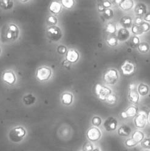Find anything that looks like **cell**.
Here are the masks:
<instances>
[{
    "instance_id": "38",
    "label": "cell",
    "mask_w": 150,
    "mask_h": 151,
    "mask_svg": "<svg viewBox=\"0 0 150 151\" xmlns=\"http://www.w3.org/2000/svg\"><path fill=\"white\" fill-rule=\"evenodd\" d=\"M94 147L92 144L89 142H86L83 145V150L84 151H92Z\"/></svg>"
},
{
    "instance_id": "26",
    "label": "cell",
    "mask_w": 150,
    "mask_h": 151,
    "mask_svg": "<svg viewBox=\"0 0 150 151\" xmlns=\"http://www.w3.org/2000/svg\"><path fill=\"white\" fill-rule=\"evenodd\" d=\"M106 42L108 45L111 47L116 46L119 43V40L117 39V37L114 35H109L108 37L106 39Z\"/></svg>"
},
{
    "instance_id": "48",
    "label": "cell",
    "mask_w": 150,
    "mask_h": 151,
    "mask_svg": "<svg viewBox=\"0 0 150 151\" xmlns=\"http://www.w3.org/2000/svg\"><path fill=\"white\" fill-rule=\"evenodd\" d=\"M142 151H149V150H143Z\"/></svg>"
},
{
    "instance_id": "4",
    "label": "cell",
    "mask_w": 150,
    "mask_h": 151,
    "mask_svg": "<svg viewBox=\"0 0 150 151\" xmlns=\"http://www.w3.org/2000/svg\"><path fill=\"white\" fill-rule=\"evenodd\" d=\"M47 35L51 40L53 42H57L61 38L62 32L59 27L56 26H51L47 29Z\"/></svg>"
},
{
    "instance_id": "20",
    "label": "cell",
    "mask_w": 150,
    "mask_h": 151,
    "mask_svg": "<svg viewBox=\"0 0 150 151\" xmlns=\"http://www.w3.org/2000/svg\"><path fill=\"white\" fill-rule=\"evenodd\" d=\"M73 101L72 94L69 93H65L61 96V102L64 105L69 106L71 105Z\"/></svg>"
},
{
    "instance_id": "41",
    "label": "cell",
    "mask_w": 150,
    "mask_h": 151,
    "mask_svg": "<svg viewBox=\"0 0 150 151\" xmlns=\"http://www.w3.org/2000/svg\"><path fill=\"white\" fill-rule=\"evenodd\" d=\"M62 65H63V66L64 68H67V69H70L71 66V63L70 62H69L66 60H65L63 61V62L62 63Z\"/></svg>"
},
{
    "instance_id": "1",
    "label": "cell",
    "mask_w": 150,
    "mask_h": 151,
    "mask_svg": "<svg viewBox=\"0 0 150 151\" xmlns=\"http://www.w3.org/2000/svg\"><path fill=\"white\" fill-rule=\"evenodd\" d=\"M26 134V130L21 126L11 129L9 133V138L14 143H19L24 139Z\"/></svg>"
},
{
    "instance_id": "39",
    "label": "cell",
    "mask_w": 150,
    "mask_h": 151,
    "mask_svg": "<svg viewBox=\"0 0 150 151\" xmlns=\"http://www.w3.org/2000/svg\"><path fill=\"white\" fill-rule=\"evenodd\" d=\"M48 22L51 26H55V24L57 23V19L54 16L51 15L48 18Z\"/></svg>"
},
{
    "instance_id": "6",
    "label": "cell",
    "mask_w": 150,
    "mask_h": 151,
    "mask_svg": "<svg viewBox=\"0 0 150 151\" xmlns=\"http://www.w3.org/2000/svg\"><path fill=\"white\" fill-rule=\"evenodd\" d=\"M51 70L46 67H42L36 71V78L40 81H48L51 76Z\"/></svg>"
},
{
    "instance_id": "5",
    "label": "cell",
    "mask_w": 150,
    "mask_h": 151,
    "mask_svg": "<svg viewBox=\"0 0 150 151\" xmlns=\"http://www.w3.org/2000/svg\"><path fill=\"white\" fill-rule=\"evenodd\" d=\"M94 90L96 95L102 101H105L106 98L112 93L110 88L103 86L100 83L96 84Z\"/></svg>"
},
{
    "instance_id": "36",
    "label": "cell",
    "mask_w": 150,
    "mask_h": 151,
    "mask_svg": "<svg viewBox=\"0 0 150 151\" xmlns=\"http://www.w3.org/2000/svg\"><path fill=\"white\" fill-rule=\"evenodd\" d=\"M140 27H141L143 33L146 32L150 29V24L147 22H143L141 24H140Z\"/></svg>"
},
{
    "instance_id": "2",
    "label": "cell",
    "mask_w": 150,
    "mask_h": 151,
    "mask_svg": "<svg viewBox=\"0 0 150 151\" xmlns=\"http://www.w3.org/2000/svg\"><path fill=\"white\" fill-rule=\"evenodd\" d=\"M20 31L18 27L14 24H10L6 28L4 39L9 41H15L19 36Z\"/></svg>"
},
{
    "instance_id": "34",
    "label": "cell",
    "mask_w": 150,
    "mask_h": 151,
    "mask_svg": "<svg viewBox=\"0 0 150 151\" xmlns=\"http://www.w3.org/2000/svg\"><path fill=\"white\" fill-rule=\"evenodd\" d=\"M131 46L133 47V48H136L140 44V39L138 37H134L132 38L131 41Z\"/></svg>"
},
{
    "instance_id": "40",
    "label": "cell",
    "mask_w": 150,
    "mask_h": 151,
    "mask_svg": "<svg viewBox=\"0 0 150 151\" xmlns=\"http://www.w3.org/2000/svg\"><path fill=\"white\" fill-rule=\"evenodd\" d=\"M57 51L60 54H64L66 52H67V48L64 45H60L57 48Z\"/></svg>"
},
{
    "instance_id": "31",
    "label": "cell",
    "mask_w": 150,
    "mask_h": 151,
    "mask_svg": "<svg viewBox=\"0 0 150 151\" xmlns=\"http://www.w3.org/2000/svg\"><path fill=\"white\" fill-rule=\"evenodd\" d=\"M132 32L135 35H141L143 34V32L142 31L141 27H140V25H133L132 27Z\"/></svg>"
},
{
    "instance_id": "9",
    "label": "cell",
    "mask_w": 150,
    "mask_h": 151,
    "mask_svg": "<svg viewBox=\"0 0 150 151\" xmlns=\"http://www.w3.org/2000/svg\"><path fill=\"white\" fill-rule=\"evenodd\" d=\"M101 136V131L97 127L89 128L86 132V137L91 141H97L100 139Z\"/></svg>"
},
{
    "instance_id": "16",
    "label": "cell",
    "mask_w": 150,
    "mask_h": 151,
    "mask_svg": "<svg viewBox=\"0 0 150 151\" xmlns=\"http://www.w3.org/2000/svg\"><path fill=\"white\" fill-rule=\"evenodd\" d=\"M147 12L146 6L145 4L139 3L138 4L135 8V12L137 17H141L143 15H145Z\"/></svg>"
},
{
    "instance_id": "21",
    "label": "cell",
    "mask_w": 150,
    "mask_h": 151,
    "mask_svg": "<svg viewBox=\"0 0 150 151\" xmlns=\"http://www.w3.org/2000/svg\"><path fill=\"white\" fill-rule=\"evenodd\" d=\"M61 9H62V6L61 4L57 1L52 2L49 6L50 11L55 14H57L60 13V11H61Z\"/></svg>"
},
{
    "instance_id": "47",
    "label": "cell",
    "mask_w": 150,
    "mask_h": 151,
    "mask_svg": "<svg viewBox=\"0 0 150 151\" xmlns=\"http://www.w3.org/2000/svg\"><path fill=\"white\" fill-rule=\"evenodd\" d=\"M92 151H100L99 149H94Z\"/></svg>"
},
{
    "instance_id": "25",
    "label": "cell",
    "mask_w": 150,
    "mask_h": 151,
    "mask_svg": "<svg viewBox=\"0 0 150 151\" xmlns=\"http://www.w3.org/2000/svg\"><path fill=\"white\" fill-rule=\"evenodd\" d=\"M35 99L36 98L34 95L32 94H29L23 98V102L26 106H31L35 103Z\"/></svg>"
},
{
    "instance_id": "15",
    "label": "cell",
    "mask_w": 150,
    "mask_h": 151,
    "mask_svg": "<svg viewBox=\"0 0 150 151\" xmlns=\"http://www.w3.org/2000/svg\"><path fill=\"white\" fill-rule=\"evenodd\" d=\"M129 31L125 28H121L118 31L117 38L119 41L120 42H125L126 41L129 37Z\"/></svg>"
},
{
    "instance_id": "11",
    "label": "cell",
    "mask_w": 150,
    "mask_h": 151,
    "mask_svg": "<svg viewBox=\"0 0 150 151\" xmlns=\"http://www.w3.org/2000/svg\"><path fill=\"white\" fill-rule=\"evenodd\" d=\"M104 126L106 131L111 132L115 130L117 127V121L116 118L112 116L108 117L105 120Z\"/></svg>"
},
{
    "instance_id": "19",
    "label": "cell",
    "mask_w": 150,
    "mask_h": 151,
    "mask_svg": "<svg viewBox=\"0 0 150 151\" xmlns=\"http://www.w3.org/2000/svg\"><path fill=\"white\" fill-rule=\"evenodd\" d=\"M120 8L124 11L131 10L134 6V1L131 0H123L119 4Z\"/></svg>"
},
{
    "instance_id": "43",
    "label": "cell",
    "mask_w": 150,
    "mask_h": 151,
    "mask_svg": "<svg viewBox=\"0 0 150 151\" xmlns=\"http://www.w3.org/2000/svg\"><path fill=\"white\" fill-rule=\"evenodd\" d=\"M136 22V25H140L141 24L143 23V20H142V17H137L136 19L135 20Z\"/></svg>"
},
{
    "instance_id": "42",
    "label": "cell",
    "mask_w": 150,
    "mask_h": 151,
    "mask_svg": "<svg viewBox=\"0 0 150 151\" xmlns=\"http://www.w3.org/2000/svg\"><path fill=\"white\" fill-rule=\"evenodd\" d=\"M103 6H104V7L106 9H109V7H110L112 5L111 3L109 1H104V3H103Z\"/></svg>"
},
{
    "instance_id": "33",
    "label": "cell",
    "mask_w": 150,
    "mask_h": 151,
    "mask_svg": "<svg viewBox=\"0 0 150 151\" xmlns=\"http://www.w3.org/2000/svg\"><path fill=\"white\" fill-rule=\"evenodd\" d=\"M101 122H102V121H101V118L99 116H97L93 117V118L92 119V124L95 127L100 126L101 124Z\"/></svg>"
},
{
    "instance_id": "10",
    "label": "cell",
    "mask_w": 150,
    "mask_h": 151,
    "mask_svg": "<svg viewBox=\"0 0 150 151\" xmlns=\"http://www.w3.org/2000/svg\"><path fill=\"white\" fill-rule=\"evenodd\" d=\"M135 65L130 60H126L121 66V70L125 76H131L135 71Z\"/></svg>"
},
{
    "instance_id": "23",
    "label": "cell",
    "mask_w": 150,
    "mask_h": 151,
    "mask_svg": "<svg viewBox=\"0 0 150 151\" xmlns=\"http://www.w3.org/2000/svg\"><path fill=\"white\" fill-rule=\"evenodd\" d=\"M14 6V3L12 0H3L0 1V7L4 10L11 9Z\"/></svg>"
},
{
    "instance_id": "8",
    "label": "cell",
    "mask_w": 150,
    "mask_h": 151,
    "mask_svg": "<svg viewBox=\"0 0 150 151\" xmlns=\"http://www.w3.org/2000/svg\"><path fill=\"white\" fill-rule=\"evenodd\" d=\"M129 94H128V99L129 100L134 104L137 103L139 101L140 97L139 94L137 91L136 86L135 83H131L129 86Z\"/></svg>"
},
{
    "instance_id": "28",
    "label": "cell",
    "mask_w": 150,
    "mask_h": 151,
    "mask_svg": "<svg viewBox=\"0 0 150 151\" xmlns=\"http://www.w3.org/2000/svg\"><path fill=\"white\" fill-rule=\"evenodd\" d=\"M105 31L109 33L111 35H112L113 34H114L116 31V25L112 23H108V24L106 25Z\"/></svg>"
},
{
    "instance_id": "46",
    "label": "cell",
    "mask_w": 150,
    "mask_h": 151,
    "mask_svg": "<svg viewBox=\"0 0 150 151\" xmlns=\"http://www.w3.org/2000/svg\"><path fill=\"white\" fill-rule=\"evenodd\" d=\"M146 120H147L148 123L149 124H150V111H148V114H147V115H146Z\"/></svg>"
},
{
    "instance_id": "3",
    "label": "cell",
    "mask_w": 150,
    "mask_h": 151,
    "mask_svg": "<svg viewBox=\"0 0 150 151\" xmlns=\"http://www.w3.org/2000/svg\"><path fill=\"white\" fill-rule=\"evenodd\" d=\"M119 78V73L115 69H109L104 74V81L109 85L115 84L117 82Z\"/></svg>"
},
{
    "instance_id": "30",
    "label": "cell",
    "mask_w": 150,
    "mask_h": 151,
    "mask_svg": "<svg viewBox=\"0 0 150 151\" xmlns=\"http://www.w3.org/2000/svg\"><path fill=\"white\" fill-rule=\"evenodd\" d=\"M104 16L105 18L106 19V20H109V19H111L114 16L113 11H112L111 9H105V11L104 12Z\"/></svg>"
},
{
    "instance_id": "45",
    "label": "cell",
    "mask_w": 150,
    "mask_h": 151,
    "mask_svg": "<svg viewBox=\"0 0 150 151\" xmlns=\"http://www.w3.org/2000/svg\"><path fill=\"white\" fill-rule=\"evenodd\" d=\"M144 20L145 22H150V13H148L147 14H146L144 17Z\"/></svg>"
},
{
    "instance_id": "29",
    "label": "cell",
    "mask_w": 150,
    "mask_h": 151,
    "mask_svg": "<svg viewBox=\"0 0 150 151\" xmlns=\"http://www.w3.org/2000/svg\"><path fill=\"white\" fill-rule=\"evenodd\" d=\"M105 101L109 104L113 105L116 103L117 101V97L116 96V94L111 93L106 98Z\"/></svg>"
},
{
    "instance_id": "44",
    "label": "cell",
    "mask_w": 150,
    "mask_h": 151,
    "mask_svg": "<svg viewBox=\"0 0 150 151\" xmlns=\"http://www.w3.org/2000/svg\"><path fill=\"white\" fill-rule=\"evenodd\" d=\"M105 8L104 7L102 4H99L98 5V11L100 12H104L105 11Z\"/></svg>"
},
{
    "instance_id": "18",
    "label": "cell",
    "mask_w": 150,
    "mask_h": 151,
    "mask_svg": "<svg viewBox=\"0 0 150 151\" xmlns=\"http://www.w3.org/2000/svg\"><path fill=\"white\" fill-rule=\"evenodd\" d=\"M120 24L125 29H128L132 26L133 20L129 16H125L120 20Z\"/></svg>"
},
{
    "instance_id": "12",
    "label": "cell",
    "mask_w": 150,
    "mask_h": 151,
    "mask_svg": "<svg viewBox=\"0 0 150 151\" xmlns=\"http://www.w3.org/2000/svg\"><path fill=\"white\" fill-rule=\"evenodd\" d=\"M138 113V109L134 106H131L128 107L125 111L121 112L120 116L123 119H127L129 118H133L136 116Z\"/></svg>"
},
{
    "instance_id": "22",
    "label": "cell",
    "mask_w": 150,
    "mask_h": 151,
    "mask_svg": "<svg viewBox=\"0 0 150 151\" xmlns=\"http://www.w3.org/2000/svg\"><path fill=\"white\" fill-rule=\"evenodd\" d=\"M132 139H133L137 143L142 142L144 139V134L140 130H136L133 134Z\"/></svg>"
},
{
    "instance_id": "37",
    "label": "cell",
    "mask_w": 150,
    "mask_h": 151,
    "mask_svg": "<svg viewBox=\"0 0 150 151\" xmlns=\"http://www.w3.org/2000/svg\"><path fill=\"white\" fill-rule=\"evenodd\" d=\"M141 146L145 149H150V138L144 139L141 142Z\"/></svg>"
},
{
    "instance_id": "49",
    "label": "cell",
    "mask_w": 150,
    "mask_h": 151,
    "mask_svg": "<svg viewBox=\"0 0 150 151\" xmlns=\"http://www.w3.org/2000/svg\"><path fill=\"white\" fill-rule=\"evenodd\" d=\"M0 54H1V48H0Z\"/></svg>"
},
{
    "instance_id": "27",
    "label": "cell",
    "mask_w": 150,
    "mask_h": 151,
    "mask_svg": "<svg viewBox=\"0 0 150 151\" xmlns=\"http://www.w3.org/2000/svg\"><path fill=\"white\" fill-rule=\"evenodd\" d=\"M137 48L140 52L145 53L149 51V45L146 42H142V43H140V44L137 46Z\"/></svg>"
},
{
    "instance_id": "7",
    "label": "cell",
    "mask_w": 150,
    "mask_h": 151,
    "mask_svg": "<svg viewBox=\"0 0 150 151\" xmlns=\"http://www.w3.org/2000/svg\"><path fill=\"white\" fill-rule=\"evenodd\" d=\"M146 115V113L143 111H140L136 115L134 121V125L136 127L139 129H143L146 126L147 122Z\"/></svg>"
},
{
    "instance_id": "32",
    "label": "cell",
    "mask_w": 150,
    "mask_h": 151,
    "mask_svg": "<svg viewBox=\"0 0 150 151\" xmlns=\"http://www.w3.org/2000/svg\"><path fill=\"white\" fill-rule=\"evenodd\" d=\"M61 3L64 7L67 9H71L74 6V2L72 0H62Z\"/></svg>"
},
{
    "instance_id": "17",
    "label": "cell",
    "mask_w": 150,
    "mask_h": 151,
    "mask_svg": "<svg viewBox=\"0 0 150 151\" xmlns=\"http://www.w3.org/2000/svg\"><path fill=\"white\" fill-rule=\"evenodd\" d=\"M131 133V129L127 125H123L119 127L118 134L121 137H128Z\"/></svg>"
},
{
    "instance_id": "14",
    "label": "cell",
    "mask_w": 150,
    "mask_h": 151,
    "mask_svg": "<svg viewBox=\"0 0 150 151\" xmlns=\"http://www.w3.org/2000/svg\"><path fill=\"white\" fill-rule=\"evenodd\" d=\"M79 59V52L74 50H69L66 53V60L69 62L75 63Z\"/></svg>"
},
{
    "instance_id": "24",
    "label": "cell",
    "mask_w": 150,
    "mask_h": 151,
    "mask_svg": "<svg viewBox=\"0 0 150 151\" xmlns=\"http://www.w3.org/2000/svg\"><path fill=\"white\" fill-rule=\"evenodd\" d=\"M137 91L140 95L146 96L149 92V87L146 84L140 83L137 88Z\"/></svg>"
},
{
    "instance_id": "35",
    "label": "cell",
    "mask_w": 150,
    "mask_h": 151,
    "mask_svg": "<svg viewBox=\"0 0 150 151\" xmlns=\"http://www.w3.org/2000/svg\"><path fill=\"white\" fill-rule=\"evenodd\" d=\"M125 144L128 147H132L136 146L138 143L137 142H136V141L133 139L129 138L126 140V141L125 142Z\"/></svg>"
},
{
    "instance_id": "13",
    "label": "cell",
    "mask_w": 150,
    "mask_h": 151,
    "mask_svg": "<svg viewBox=\"0 0 150 151\" xmlns=\"http://www.w3.org/2000/svg\"><path fill=\"white\" fill-rule=\"evenodd\" d=\"M3 79L7 84L13 85L15 82L16 77L12 71H7L3 75Z\"/></svg>"
}]
</instances>
